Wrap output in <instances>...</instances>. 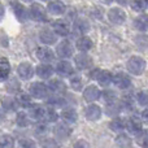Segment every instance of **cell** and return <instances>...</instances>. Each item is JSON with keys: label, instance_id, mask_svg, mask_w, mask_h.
<instances>
[{"label": "cell", "instance_id": "obj_35", "mask_svg": "<svg viewBox=\"0 0 148 148\" xmlns=\"http://www.w3.org/2000/svg\"><path fill=\"white\" fill-rule=\"evenodd\" d=\"M130 7L135 12H142V10H144L147 8V0H131Z\"/></svg>", "mask_w": 148, "mask_h": 148}, {"label": "cell", "instance_id": "obj_3", "mask_svg": "<svg viewBox=\"0 0 148 148\" xmlns=\"http://www.w3.org/2000/svg\"><path fill=\"white\" fill-rule=\"evenodd\" d=\"M30 95L35 99H46L48 95V87L42 82H35L30 86Z\"/></svg>", "mask_w": 148, "mask_h": 148}, {"label": "cell", "instance_id": "obj_44", "mask_svg": "<svg viewBox=\"0 0 148 148\" xmlns=\"http://www.w3.org/2000/svg\"><path fill=\"white\" fill-rule=\"evenodd\" d=\"M123 107L127 108V109H133V99L130 96H125V99H123Z\"/></svg>", "mask_w": 148, "mask_h": 148}, {"label": "cell", "instance_id": "obj_40", "mask_svg": "<svg viewBox=\"0 0 148 148\" xmlns=\"http://www.w3.org/2000/svg\"><path fill=\"white\" fill-rule=\"evenodd\" d=\"M138 135V144H140V146L143 147H147L148 143H147V131H143L142 130L139 134H136Z\"/></svg>", "mask_w": 148, "mask_h": 148}, {"label": "cell", "instance_id": "obj_21", "mask_svg": "<svg viewBox=\"0 0 148 148\" xmlns=\"http://www.w3.org/2000/svg\"><path fill=\"white\" fill-rule=\"evenodd\" d=\"M47 87H48L51 91L56 92V94H62V92L66 90V86H65V83L61 81V79H57V78L56 79H51Z\"/></svg>", "mask_w": 148, "mask_h": 148}, {"label": "cell", "instance_id": "obj_38", "mask_svg": "<svg viewBox=\"0 0 148 148\" xmlns=\"http://www.w3.org/2000/svg\"><path fill=\"white\" fill-rule=\"evenodd\" d=\"M14 146V139L10 135L0 136V147H13Z\"/></svg>", "mask_w": 148, "mask_h": 148}, {"label": "cell", "instance_id": "obj_52", "mask_svg": "<svg viewBox=\"0 0 148 148\" xmlns=\"http://www.w3.org/2000/svg\"><path fill=\"white\" fill-rule=\"evenodd\" d=\"M43 1H47V0H43Z\"/></svg>", "mask_w": 148, "mask_h": 148}, {"label": "cell", "instance_id": "obj_5", "mask_svg": "<svg viewBox=\"0 0 148 148\" xmlns=\"http://www.w3.org/2000/svg\"><path fill=\"white\" fill-rule=\"evenodd\" d=\"M10 5H12V9H13L16 18L20 22H25V21L29 20V10L26 9L23 4H21L20 1H12Z\"/></svg>", "mask_w": 148, "mask_h": 148}, {"label": "cell", "instance_id": "obj_11", "mask_svg": "<svg viewBox=\"0 0 148 148\" xmlns=\"http://www.w3.org/2000/svg\"><path fill=\"white\" fill-rule=\"evenodd\" d=\"M17 73L22 79L29 81V79H31V77L34 75V68L30 62H21L17 68Z\"/></svg>", "mask_w": 148, "mask_h": 148}, {"label": "cell", "instance_id": "obj_47", "mask_svg": "<svg viewBox=\"0 0 148 148\" xmlns=\"http://www.w3.org/2000/svg\"><path fill=\"white\" fill-rule=\"evenodd\" d=\"M100 1H101L103 4H110V3H112L113 0H100Z\"/></svg>", "mask_w": 148, "mask_h": 148}, {"label": "cell", "instance_id": "obj_12", "mask_svg": "<svg viewBox=\"0 0 148 148\" xmlns=\"http://www.w3.org/2000/svg\"><path fill=\"white\" fill-rule=\"evenodd\" d=\"M52 27H53V33L57 34L60 36H66L69 34V23L65 20H57L52 23Z\"/></svg>", "mask_w": 148, "mask_h": 148}, {"label": "cell", "instance_id": "obj_8", "mask_svg": "<svg viewBox=\"0 0 148 148\" xmlns=\"http://www.w3.org/2000/svg\"><path fill=\"white\" fill-rule=\"evenodd\" d=\"M112 82L118 87V88H121V90L129 88V87H130V84H131L130 77H129L127 74H125V73L114 74V75L112 77Z\"/></svg>", "mask_w": 148, "mask_h": 148}, {"label": "cell", "instance_id": "obj_16", "mask_svg": "<svg viewBox=\"0 0 148 148\" xmlns=\"http://www.w3.org/2000/svg\"><path fill=\"white\" fill-rule=\"evenodd\" d=\"M39 39L43 44L46 46H51V44L56 43V34L53 33L49 29H44V30L40 31V35H39Z\"/></svg>", "mask_w": 148, "mask_h": 148}, {"label": "cell", "instance_id": "obj_25", "mask_svg": "<svg viewBox=\"0 0 148 148\" xmlns=\"http://www.w3.org/2000/svg\"><path fill=\"white\" fill-rule=\"evenodd\" d=\"M75 46L81 52H87L92 48V40L88 36H82V38H79L78 40H77Z\"/></svg>", "mask_w": 148, "mask_h": 148}, {"label": "cell", "instance_id": "obj_9", "mask_svg": "<svg viewBox=\"0 0 148 148\" xmlns=\"http://www.w3.org/2000/svg\"><path fill=\"white\" fill-rule=\"evenodd\" d=\"M74 64H75L77 69L86 70L92 66V60H91V57L87 56L86 53H79L74 57Z\"/></svg>", "mask_w": 148, "mask_h": 148}, {"label": "cell", "instance_id": "obj_42", "mask_svg": "<svg viewBox=\"0 0 148 148\" xmlns=\"http://www.w3.org/2000/svg\"><path fill=\"white\" fill-rule=\"evenodd\" d=\"M47 131H48V127H47L46 123H39V125H36V127H35V133L36 134L42 135V134H46Z\"/></svg>", "mask_w": 148, "mask_h": 148}, {"label": "cell", "instance_id": "obj_2", "mask_svg": "<svg viewBox=\"0 0 148 148\" xmlns=\"http://www.w3.org/2000/svg\"><path fill=\"white\" fill-rule=\"evenodd\" d=\"M29 18L34 21H38V22H46L47 21V13L46 9L42 7L40 4H33L29 9Z\"/></svg>", "mask_w": 148, "mask_h": 148}, {"label": "cell", "instance_id": "obj_10", "mask_svg": "<svg viewBox=\"0 0 148 148\" xmlns=\"http://www.w3.org/2000/svg\"><path fill=\"white\" fill-rule=\"evenodd\" d=\"M35 53H36L38 60H40L42 62H51L55 60L53 51L51 48H48V47H39Z\"/></svg>", "mask_w": 148, "mask_h": 148}, {"label": "cell", "instance_id": "obj_24", "mask_svg": "<svg viewBox=\"0 0 148 148\" xmlns=\"http://www.w3.org/2000/svg\"><path fill=\"white\" fill-rule=\"evenodd\" d=\"M61 118L65 121L66 123H74L78 118V114L77 112L73 109V108H66L61 112Z\"/></svg>", "mask_w": 148, "mask_h": 148}, {"label": "cell", "instance_id": "obj_4", "mask_svg": "<svg viewBox=\"0 0 148 148\" xmlns=\"http://www.w3.org/2000/svg\"><path fill=\"white\" fill-rule=\"evenodd\" d=\"M108 18H109V21L112 23H114V25H122L126 20V14L121 8L114 7L108 10Z\"/></svg>", "mask_w": 148, "mask_h": 148}, {"label": "cell", "instance_id": "obj_33", "mask_svg": "<svg viewBox=\"0 0 148 148\" xmlns=\"http://www.w3.org/2000/svg\"><path fill=\"white\" fill-rule=\"evenodd\" d=\"M16 101H17V104L21 105V107L27 108L29 105L31 104V97H30V95L25 94V92H21V94L17 96V100H16Z\"/></svg>", "mask_w": 148, "mask_h": 148}, {"label": "cell", "instance_id": "obj_32", "mask_svg": "<svg viewBox=\"0 0 148 148\" xmlns=\"http://www.w3.org/2000/svg\"><path fill=\"white\" fill-rule=\"evenodd\" d=\"M1 104L5 109L8 110H14L17 109V101H16L13 97H9V96H5L1 99Z\"/></svg>", "mask_w": 148, "mask_h": 148}, {"label": "cell", "instance_id": "obj_20", "mask_svg": "<svg viewBox=\"0 0 148 148\" xmlns=\"http://www.w3.org/2000/svg\"><path fill=\"white\" fill-rule=\"evenodd\" d=\"M29 114L34 120H42L44 114V108L40 104H30L29 105Z\"/></svg>", "mask_w": 148, "mask_h": 148}, {"label": "cell", "instance_id": "obj_41", "mask_svg": "<svg viewBox=\"0 0 148 148\" xmlns=\"http://www.w3.org/2000/svg\"><path fill=\"white\" fill-rule=\"evenodd\" d=\"M48 104L53 105V108H55L56 105H62L64 104V100H62V97H59V96L51 97V99H48Z\"/></svg>", "mask_w": 148, "mask_h": 148}, {"label": "cell", "instance_id": "obj_51", "mask_svg": "<svg viewBox=\"0 0 148 148\" xmlns=\"http://www.w3.org/2000/svg\"><path fill=\"white\" fill-rule=\"evenodd\" d=\"M22 1H31V0H22Z\"/></svg>", "mask_w": 148, "mask_h": 148}, {"label": "cell", "instance_id": "obj_17", "mask_svg": "<svg viewBox=\"0 0 148 148\" xmlns=\"http://www.w3.org/2000/svg\"><path fill=\"white\" fill-rule=\"evenodd\" d=\"M35 72H36V74H38V77H40V78H43V79H48L49 77L53 74L55 69L48 64V62H43V64H40V65L36 66Z\"/></svg>", "mask_w": 148, "mask_h": 148}, {"label": "cell", "instance_id": "obj_36", "mask_svg": "<svg viewBox=\"0 0 148 148\" xmlns=\"http://www.w3.org/2000/svg\"><path fill=\"white\" fill-rule=\"evenodd\" d=\"M116 143H117L120 147H130L131 146L130 138H129L127 135H125V134H121V135H118L117 138H116Z\"/></svg>", "mask_w": 148, "mask_h": 148}, {"label": "cell", "instance_id": "obj_28", "mask_svg": "<svg viewBox=\"0 0 148 148\" xmlns=\"http://www.w3.org/2000/svg\"><path fill=\"white\" fill-rule=\"evenodd\" d=\"M20 82H18L17 78H9L7 82V91L10 92V94H16V92L20 91Z\"/></svg>", "mask_w": 148, "mask_h": 148}, {"label": "cell", "instance_id": "obj_29", "mask_svg": "<svg viewBox=\"0 0 148 148\" xmlns=\"http://www.w3.org/2000/svg\"><path fill=\"white\" fill-rule=\"evenodd\" d=\"M134 26L139 31H146L147 30V16L143 14V16L136 17L135 21H134Z\"/></svg>", "mask_w": 148, "mask_h": 148}, {"label": "cell", "instance_id": "obj_14", "mask_svg": "<svg viewBox=\"0 0 148 148\" xmlns=\"http://www.w3.org/2000/svg\"><path fill=\"white\" fill-rule=\"evenodd\" d=\"M56 72H57L59 75H61V77H70L74 73V69H73L72 64H70L69 61H66V60H62V61L57 62Z\"/></svg>", "mask_w": 148, "mask_h": 148}, {"label": "cell", "instance_id": "obj_22", "mask_svg": "<svg viewBox=\"0 0 148 148\" xmlns=\"http://www.w3.org/2000/svg\"><path fill=\"white\" fill-rule=\"evenodd\" d=\"M48 12L52 14H62L65 12V4L60 0H53L48 4Z\"/></svg>", "mask_w": 148, "mask_h": 148}, {"label": "cell", "instance_id": "obj_37", "mask_svg": "<svg viewBox=\"0 0 148 148\" xmlns=\"http://www.w3.org/2000/svg\"><path fill=\"white\" fill-rule=\"evenodd\" d=\"M70 86L73 87V90L75 91H79L82 88V78L79 75H73L70 77Z\"/></svg>", "mask_w": 148, "mask_h": 148}, {"label": "cell", "instance_id": "obj_31", "mask_svg": "<svg viewBox=\"0 0 148 148\" xmlns=\"http://www.w3.org/2000/svg\"><path fill=\"white\" fill-rule=\"evenodd\" d=\"M16 123H17V126H20V127H26V126H29V123H30L29 116L26 114L25 112H18L17 117H16Z\"/></svg>", "mask_w": 148, "mask_h": 148}, {"label": "cell", "instance_id": "obj_45", "mask_svg": "<svg viewBox=\"0 0 148 148\" xmlns=\"http://www.w3.org/2000/svg\"><path fill=\"white\" fill-rule=\"evenodd\" d=\"M3 18H4V7L0 4V21H1Z\"/></svg>", "mask_w": 148, "mask_h": 148}, {"label": "cell", "instance_id": "obj_46", "mask_svg": "<svg viewBox=\"0 0 148 148\" xmlns=\"http://www.w3.org/2000/svg\"><path fill=\"white\" fill-rule=\"evenodd\" d=\"M74 146H75V147H81V146L87 147V146H88V144H87V143H83V142H78V143H75V144H74Z\"/></svg>", "mask_w": 148, "mask_h": 148}, {"label": "cell", "instance_id": "obj_13", "mask_svg": "<svg viewBox=\"0 0 148 148\" xmlns=\"http://www.w3.org/2000/svg\"><path fill=\"white\" fill-rule=\"evenodd\" d=\"M125 129H127L130 134L136 135V134H139L142 130H143V129H142V121L139 120V118H136V117L129 118V120L126 121V123H125Z\"/></svg>", "mask_w": 148, "mask_h": 148}, {"label": "cell", "instance_id": "obj_48", "mask_svg": "<svg viewBox=\"0 0 148 148\" xmlns=\"http://www.w3.org/2000/svg\"><path fill=\"white\" fill-rule=\"evenodd\" d=\"M43 146L44 147H47V146H57V143H43Z\"/></svg>", "mask_w": 148, "mask_h": 148}, {"label": "cell", "instance_id": "obj_43", "mask_svg": "<svg viewBox=\"0 0 148 148\" xmlns=\"http://www.w3.org/2000/svg\"><path fill=\"white\" fill-rule=\"evenodd\" d=\"M20 147H35V143L33 140H30V139H21Z\"/></svg>", "mask_w": 148, "mask_h": 148}, {"label": "cell", "instance_id": "obj_6", "mask_svg": "<svg viewBox=\"0 0 148 148\" xmlns=\"http://www.w3.org/2000/svg\"><path fill=\"white\" fill-rule=\"evenodd\" d=\"M56 52H57V55H59V57H61V59H69V57L73 56L74 48L69 40H62L61 43H59V46H57Z\"/></svg>", "mask_w": 148, "mask_h": 148}, {"label": "cell", "instance_id": "obj_34", "mask_svg": "<svg viewBox=\"0 0 148 148\" xmlns=\"http://www.w3.org/2000/svg\"><path fill=\"white\" fill-rule=\"evenodd\" d=\"M101 95L104 96V100L105 103H108V104H116V101H117V95H116L114 91H112V90H105L104 92H101Z\"/></svg>", "mask_w": 148, "mask_h": 148}, {"label": "cell", "instance_id": "obj_1", "mask_svg": "<svg viewBox=\"0 0 148 148\" xmlns=\"http://www.w3.org/2000/svg\"><path fill=\"white\" fill-rule=\"evenodd\" d=\"M144 66H146V62L142 59L140 56H133L129 59L127 64H126V68H127L129 73L134 74V75H139L142 74V72L144 70Z\"/></svg>", "mask_w": 148, "mask_h": 148}, {"label": "cell", "instance_id": "obj_27", "mask_svg": "<svg viewBox=\"0 0 148 148\" xmlns=\"http://www.w3.org/2000/svg\"><path fill=\"white\" fill-rule=\"evenodd\" d=\"M109 127H110V130L116 131V133L122 131L123 129H125V121H123L122 118H120V117H116V118H113V120H112Z\"/></svg>", "mask_w": 148, "mask_h": 148}, {"label": "cell", "instance_id": "obj_30", "mask_svg": "<svg viewBox=\"0 0 148 148\" xmlns=\"http://www.w3.org/2000/svg\"><path fill=\"white\" fill-rule=\"evenodd\" d=\"M75 30L78 31L79 34H86L87 31L90 30L88 22H87L86 20H83V18H78V20L75 21Z\"/></svg>", "mask_w": 148, "mask_h": 148}, {"label": "cell", "instance_id": "obj_26", "mask_svg": "<svg viewBox=\"0 0 148 148\" xmlns=\"http://www.w3.org/2000/svg\"><path fill=\"white\" fill-rule=\"evenodd\" d=\"M43 118L47 122H56L59 120V113L56 112V109H53V107H51L48 109H44Z\"/></svg>", "mask_w": 148, "mask_h": 148}, {"label": "cell", "instance_id": "obj_19", "mask_svg": "<svg viewBox=\"0 0 148 148\" xmlns=\"http://www.w3.org/2000/svg\"><path fill=\"white\" fill-rule=\"evenodd\" d=\"M112 77H113V74L110 72L99 69V73H97V75H96V81L99 82L103 87H108L110 83H112Z\"/></svg>", "mask_w": 148, "mask_h": 148}, {"label": "cell", "instance_id": "obj_23", "mask_svg": "<svg viewBox=\"0 0 148 148\" xmlns=\"http://www.w3.org/2000/svg\"><path fill=\"white\" fill-rule=\"evenodd\" d=\"M10 73V64L7 59L1 57L0 59V81H5L8 79Z\"/></svg>", "mask_w": 148, "mask_h": 148}, {"label": "cell", "instance_id": "obj_49", "mask_svg": "<svg viewBox=\"0 0 148 148\" xmlns=\"http://www.w3.org/2000/svg\"><path fill=\"white\" fill-rule=\"evenodd\" d=\"M143 121H144V122L147 121V110H144V112H143Z\"/></svg>", "mask_w": 148, "mask_h": 148}, {"label": "cell", "instance_id": "obj_15", "mask_svg": "<svg viewBox=\"0 0 148 148\" xmlns=\"http://www.w3.org/2000/svg\"><path fill=\"white\" fill-rule=\"evenodd\" d=\"M53 133H55V136H56L57 139L64 140V139H66L68 136L72 134V129L68 127L65 123H59V125L55 126Z\"/></svg>", "mask_w": 148, "mask_h": 148}, {"label": "cell", "instance_id": "obj_7", "mask_svg": "<svg viewBox=\"0 0 148 148\" xmlns=\"http://www.w3.org/2000/svg\"><path fill=\"white\" fill-rule=\"evenodd\" d=\"M101 96V91L99 90L97 86H94V84H90L84 88L83 91V97L87 103H92V101H96L97 99H100Z\"/></svg>", "mask_w": 148, "mask_h": 148}, {"label": "cell", "instance_id": "obj_18", "mask_svg": "<svg viewBox=\"0 0 148 148\" xmlns=\"http://www.w3.org/2000/svg\"><path fill=\"white\" fill-rule=\"evenodd\" d=\"M86 118L90 121H96L101 117V109H100L99 105H95V104H91L86 108Z\"/></svg>", "mask_w": 148, "mask_h": 148}, {"label": "cell", "instance_id": "obj_39", "mask_svg": "<svg viewBox=\"0 0 148 148\" xmlns=\"http://www.w3.org/2000/svg\"><path fill=\"white\" fill-rule=\"evenodd\" d=\"M136 101L139 105L142 107H147V92L146 91H140L136 94Z\"/></svg>", "mask_w": 148, "mask_h": 148}, {"label": "cell", "instance_id": "obj_50", "mask_svg": "<svg viewBox=\"0 0 148 148\" xmlns=\"http://www.w3.org/2000/svg\"><path fill=\"white\" fill-rule=\"evenodd\" d=\"M120 4H126V0H117Z\"/></svg>", "mask_w": 148, "mask_h": 148}]
</instances>
